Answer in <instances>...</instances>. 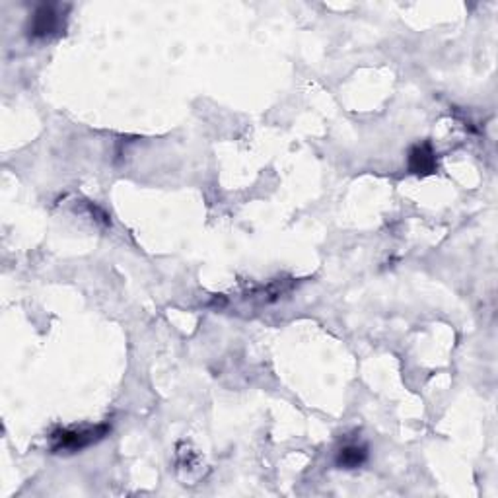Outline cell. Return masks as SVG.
<instances>
[{
    "instance_id": "obj_1",
    "label": "cell",
    "mask_w": 498,
    "mask_h": 498,
    "mask_svg": "<svg viewBox=\"0 0 498 498\" xmlns=\"http://www.w3.org/2000/svg\"><path fill=\"white\" fill-rule=\"evenodd\" d=\"M111 426L107 423L96 426H68V429H57L51 432V452L53 454H76L90 446L104 440L109 434Z\"/></svg>"
},
{
    "instance_id": "obj_2",
    "label": "cell",
    "mask_w": 498,
    "mask_h": 498,
    "mask_svg": "<svg viewBox=\"0 0 498 498\" xmlns=\"http://www.w3.org/2000/svg\"><path fill=\"white\" fill-rule=\"evenodd\" d=\"M65 29V10L59 4H39L29 16L26 32L34 42H45Z\"/></svg>"
},
{
    "instance_id": "obj_3",
    "label": "cell",
    "mask_w": 498,
    "mask_h": 498,
    "mask_svg": "<svg viewBox=\"0 0 498 498\" xmlns=\"http://www.w3.org/2000/svg\"><path fill=\"white\" fill-rule=\"evenodd\" d=\"M407 166L415 176H431L439 170V154H436V150L429 140L419 142V145H415L409 150Z\"/></svg>"
},
{
    "instance_id": "obj_4",
    "label": "cell",
    "mask_w": 498,
    "mask_h": 498,
    "mask_svg": "<svg viewBox=\"0 0 498 498\" xmlns=\"http://www.w3.org/2000/svg\"><path fill=\"white\" fill-rule=\"evenodd\" d=\"M366 462H368V446L360 442L343 444L335 455V463L341 470H359Z\"/></svg>"
}]
</instances>
